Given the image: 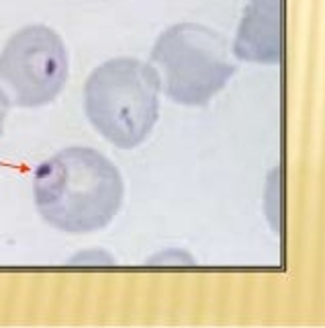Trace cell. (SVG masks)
Wrapping results in <instances>:
<instances>
[{
  "label": "cell",
  "mask_w": 325,
  "mask_h": 328,
  "mask_svg": "<svg viewBox=\"0 0 325 328\" xmlns=\"http://www.w3.org/2000/svg\"><path fill=\"white\" fill-rule=\"evenodd\" d=\"M31 191L41 220L72 236L104 230L125 199L117 164L90 146H68L37 164Z\"/></svg>",
  "instance_id": "obj_1"
},
{
  "label": "cell",
  "mask_w": 325,
  "mask_h": 328,
  "mask_svg": "<svg viewBox=\"0 0 325 328\" xmlns=\"http://www.w3.org/2000/svg\"><path fill=\"white\" fill-rule=\"evenodd\" d=\"M161 86L149 60L131 56L98 64L86 78L84 115L94 132L121 150L141 146L159 117Z\"/></svg>",
  "instance_id": "obj_2"
},
{
  "label": "cell",
  "mask_w": 325,
  "mask_h": 328,
  "mask_svg": "<svg viewBox=\"0 0 325 328\" xmlns=\"http://www.w3.org/2000/svg\"><path fill=\"white\" fill-rule=\"evenodd\" d=\"M161 94L180 107H202L219 92L233 66L219 33L196 21H180L161 31L149 51Z\"/></svg>",
  "instance_id": "obj_3"
},
{
  "label": "cell",
  "mask_w": 325,
  "mask_h": 328,
  "mask_svg": "<svg viewBox=\"0 0 325 328\" xmlns=\"http://www.w3.org/2000/svg\"><path fill=\"white\" fill-rule=\"evenodd\" d=\"M70 76L62 35L43 23L17 29L0 51V90L11 107L39 109L56 101Z\"/></svg>",
  "instance_id": "obj_4"
},
{
  "label": "cell",
  "mask_w": 325,
  "mask_h": 328,
  "mask_svg": "<svg viewBox=\"0 0 325 328\" xmlns=\"http://www.w3.org/2000/svg\"><path fill=\"white\" fill-rule=\"evenodd\" d=\"M149 263H159V265H172V263H176V265H194V258L190 256V254H186L184 250H178V248H174V250H164L161 254H157V256H153Z\"/></svg>",
  "instance_id": "obj_5"
},
{
  "label": "cell",
  "mask_w": 325,
  "mask_h": 328,
  "mask_svg": "<svg viewBox=\"0 0 325 328\" xmlns=\"http://www.w3.org/2000/svg\"><path fill=\"white\" fill-rule=\"evenodd\" d=\"M72 265H115V258L111 254H106L104 250H86L82 254H76L72 260Z\"/></svg>",
  "instance_id": "obj_6"
},
{
  "label": "cell",
  "mask_w": 325,
  "mask_h": 328,
  "mask_svg": "<svg viewBox=\"0 0 325 328\" xmlns=\"http://www.w3.org/2000/svg\"><path fill=\"white\" fill-rule=\"evenodd\" d=\"M9 109H11V105H9L7 96H5V92L0 90V138H3V134H5V125H7V117H9Z\"/></svg>",
  "instance_id": "obj_7"
}]
</instances>
